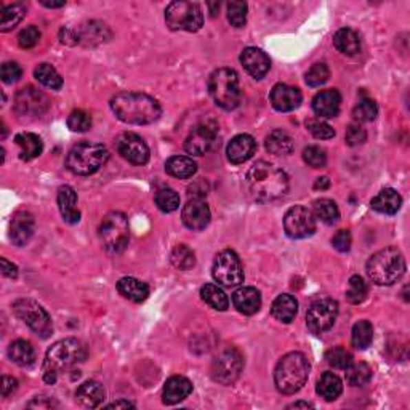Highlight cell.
<instances>
[{
	"label": "cell",
	"instance_id": "6da1fadb",
	"mask_svg": "<svg viewBox=\"0 0 410 410\" xmlns=\"http://www.w3.org/2000/svg\"><path fill=\"white\" fill-rule=\"evenodd\" d=\"M246 184L248 194L257 202H272L289 191V177L276 165L260 160L247 172Z\"/></svg>",
	"mask_w": 410,
	"mask_h": 410
},
{
	"label": "cell",
	"instance_id": "7a4b0ae2",
	"mask_svg": "<svg viewBox=\"0 0 410 410\" xmlns=\"http://www.w3.org/2000/svg\"><path fill=\"white\" fill-rule=\"evenodd\" d=\"M111 109L117 119L131 125L153 124L162 112L159 102L153 96L135 91H122L112 96Z\"/></svg>",
	"mask_w": 410,
	"mask_h": 410
},
{
	"label": "cell",
	"instance_id": "3957f363",
	"mask_svg": "<svg viewBox=\"0 0 410 410\" xmlns=\"http://www.w3.org/2000/svg\"><path fill=\"white\" fill-rule=\"evenodd\" d=\"M87 358V348L80 340L65 338L56 341L47 351L43 360V382L53 385L63 372L74 367Z\"/></svg>",
	"mask_w": 410,
	"mask_h": 410
},
{
	"label": "cell",
	"instance_id": "277c9868",
	"mask_svg": "<svg viewBox=\"0 0 410 410\" xmlns=\"http://www.w3.org/2000/svg\"><path fill=\"white\" fill-rule=\"evenodd\" d=\"M365 270L377 285H393L406 272V258L396 247L382 248L370 257Z\"/></svg>",
	"mask_w": 410,
	"mask_h": 410
},
{
	"label": "cell",
	"instance_id": "5b68a950",
	"mask_svg": "<svg viewBox=\"0 0 410 410\" xmlns=\"http://www.w3.org/2000/svg\"><path fill=\"white\" fill-rule=\"evenodd\" d=\"M310 360L303 353H289L276 365L274 383L282 394H295L310 377Z\"/></svg>",
	"mask_w": 410,
	"mask_h": 410
},
{
	"label": "cell",
	"instance_id": "8992f818",
	"mask_svg": "<svg viewBox=\"0 0 410 410\" xmlns=\"http://www.w3.org/2000/svg\"><path fill=\"white\" fill-rule=\"evenodd\" d=\"M109 159V151L100 143H90L82 141L76 144L66 158V167L69 172L80 177H89L98 172V170Z\"/></svg>",
	"mask_w": 410,
	"mask_h": 410
},
{
	"label": "cell",
	"instance_id": "52a82bcc",
	"mask_svg": "<svg viewBox=\"0 0 410 410\" xmlns=\"http://www.w3.org/2000/svg\"><path fill=\"white\" fill-rule=\"evenodd\" d=\"M208 91L217 106L226 111L236 109L241 102V87L236 71L229 67H219L213 71L208 79Z\"/></svg>",
	"mask_w": 410,
	"mask_h": 410
},
{
	"label": "cell",
	"instance_id": "ba28073f",
	"mask_svg": "<svg viewBox=\"0 0 410 410\" xmlns=\"http://www.w3.org/2000/svg\"><path fill=\"white\" fill-rule=\"evenodd\" d=\"M100 237L105 248L109 253H120L125 250L130 237L129 219L122 212H109L102 218L100 226Z\"/></svg>",
	"mask_w": 410,
	"mask_h": 410
},
{
	"label": "cell",
	"instance_id": "9c48e42d",
	"mask_svg": "<svg viewBox=\"0 0 410 410\" xmlns=\"http://www.w3.org/2000/svg\"><path fill=\"white\" fill-rule=\"evenodd\" d=\"M165 21L172 31L196 32L202 28L204 14L197 3L194 2H172L165 10Z\"/></svg>",
	"mask_w": 410,
	"mask_h": 410
},
{
	"label": "cell",
	"instance_id": "30bf717a",
	"mask_svg": "<svg viewBox=\"0 0 410 410\" xmlns=\"http://www.w3.org/2000/svg\"><path fill=\"white\" fill-rule=\"evenodd\" d=\"M13 312L32 332L42 338H48L53 332V324L48 312L31 299H19L13 303Z\"/></svg>",
	"mask_w": 410,
	"mask_h": 410
},
{
	"label": "cell",
	"instance_id": "8fae6325",
	"mask_svg": "<svg viewBox=\"0 0 410 410\" xmlns=\"http://www.w3.org/2000/svg\"><path fill=\"white\" fill-rule=\"evenodd\" d=\"M213 279L226 287H236L244 282V270L237 253L233 250L219 252L213 261Z\"/></svg>",
	"mask_w": 410,
	"mask_h": 410
},
{
	"label": "cell",
	"instance_id": "7c38bea8",
	"mask_svg": "<svg viewBox=\"0 0 410 410\" xmlns=\"http://www.w3.org/2000/svg\"><path fill=\"white\" fill-rule=\"evenodd\" d=\"M244 369L242 354L236 348L223 349L212 364V377L222 385H233Z\"/></svg>",
	"mask_w": 410,
	"mask_h": 410
},
{
	"label": "cell",
	"instance_id": "4fadbf2b",
	"mask_svg": "<svg viewBox=\"0 0 410 410\" xmlns=\"http://www.w3.org/2000/svg\"><path fill=\"white\" fill-rule=\"evenodd\" d=\"M338 316V303L332 299L317 300L308 308L306 325L312 334H324L335 324Z\"/></svg>",
	"mask_w": 410,
	"mask_h": 410
},
{
	"label": "cell",
	"instance_id": "5bb4252c",
	"mask_svg": "<svg viewBox=\"0 0 410 410\" xmlns=\"http://www.w3.org/2000/svg\"><path fill=\"white\" fill-rule=\"evenodd\" d=\"M284 229L292 239H306L316 231L314 213L303 205L292 207L284 217Z\"/></svg>",
	"mask_w": 410,
	"mask_h": 410
},
{
	"label": "cell",
	"instance_id": "9a60e30c",
	"mask_svg": "<svg viewBox=\"0 0 410 410\" xmlns=\"http://www.w3.org/2000/svg\"><path fill=\"white\" fill-rule=\"evenodd\" d=\"M116 148L119 154L125 160H129L133 165H144L149 160V148L144 143V140L136 133H122L116 140Z\"/></svg>",
	"mask_w": 410,
	"mask_h": 410
},
{
	"label": "cell",
	"instance_id": "2e32d148",
	"mask_svg": "<svg viewBox=\"0 0 410 410\" xmlns=\"http://www.w3.org/2000/svg\"><path fill=\"white\" fill-rule=\"evenodd\" d=\"M215 140H217V125L212 122H202L189 131L188 138L184 141V149L188 154L204 155L212 149Z\"/></svg>",
	"mask_w": 410,
	"mask_h": 410
},
{
	"label": "cell",
	"instance_id": "e0dca14e",
	"mask_svg": "<svg viewBox=\"0 0 410 410\" xmlns=\"http://www.w3.org/2000/svg\"><path fill=\"white\" fill-rule=\"evenodd\" d=\"M48 109L47 96L34 87H24L14 96V111L19 116H42Z\"/></svg>",
	"mask_w": 410,
	"mask_h": 410
},
{
	"label": "cell",
	"instance_id": "ac0fdd59",
	"mask_svg": "<svg viewBox=\"0 0 410 410\" xmlns=\"http://www.w3.org/2000/svg\"><path fill=\"white\" fill-rule=\"evenodd\" d=\"M34 228H36V222H34L32 213L26 210H18L10 222V239L14 246H26L34 236Z\"/></svg>",
	"mask_w": 410,
	"mask_h": 410
},
{
	"label": "cell",
	"instance_id": "d6986e66",
	"mask_svg": "<svg viewBox=\"0 0 410 410\" xmlns=\"http://www.w3.org/2000/svg\"><path fill=\"white\" fill-rule=\"evenodd\" d=\"M182 218L184 226L193 231H202L210 223V208L202 199L194 197L183 207Z\"/></svg>",
	"mask_w": 410,
	"mask_h": 410
},
{
	"label": "cell",
	"instance_id": "ffe728a7",
	"mask_svg": "<svg viewBox=\"0 0 410 410\" xmlns=\"http://www.w3.org/2000/svg\"><path fill=\"white\" fill-rule=\"evenodd\" d=\"M271 105L279 112H290L296 109L301 105V91L296 87H290L285 84H277L272 87L270 95Z\"/></svg>",
	"mask_w": 410,
	"mask_h": 410
},
{
	"label": "cell",
	"instance_id": "44dd1931",
	"mask_svg": "<svg viewBox=\"0 0 410 410\" xmlns=\"http://www.w3.org/2000/svg\"><path fill=\"white\" fill-rule=\"evenodd\" d=\"M241 63L244 69H246L253 79H261V77H265L266 72L270 71L271 67L270 56H268L265 52H261L260 48L255 47H248L242 52Z\"/></svg>",
	"mask_w": 410,
	"mask_h": 410
},
{
	"label": "cell",
	"instance_id": "7402d4cb",
	"mask_svg": "<svg viewBox=\"0 0 410 410\" xmlns=\"http://www.w3.org/2000/svg\"><path fill=\"white\" fill-rule=\"evenodd\" d=\"M257 151V141L250 135H237L229 141L226 148L228 160L231 164H244L255 154Z\"/></svg>",
	"mask_w": 410,
	"mask_h": 410
},
{
	"label": "cell",
	"instance_id": "603a6c76",
	"mask_svg": "<svg viewBox=\"0 0 410 410\" xmlns=\"http://www.w3.org/2000/svg\"><path fill=\"white\" fill-rule=\"evenodd\" d=\"M191 393H193V383L189 382L186 377L175 375V377H170L164 385L162 401L164 404H167V406H173V404L184 401V399H186Z\"/></svg>",
	"mask_w": 410,
	"mask_h": 410
},
{
	"label": "cell",
	"instance_id": "cb8c5ba5",
	"mask_svg": "<svg viewBox=\"0 0 410 410\" xmlns=\"http://www.w3.org/2000/svg\"><path fill=\"white\" fill-rule=\"evenodd\" d=\"M340 106L341 96L334 89L319 91L312 100V111L319 117H324V119H332V117L338 116Z\"/></svg>",
	"mask_w": 410,
	"mask_h": 410
},
{
	"label": "cell",
	"instance_id": "d4e9b609",
	"mask_svg": "<svg viewBox=\"0 0 410 410\" xmlns=\"http://www.w3.org/2000/svg\"><path fill=\"white\" fill-rule=\"evenodd\" d=\"M234 308L246 316H252L260 311L261 294L255 287H241L233 294Z\"/></svg>",
	"mask_w": 410,
	"mask_h": 410
},
{
	"label": "cell",
	"instance_id": "484cf974",
	"mask_svg": "<svg viewBox=\"0 0 410 410\" xmlns=\"http://www.w3.org/2000/svg\"><path fill=\"white\" fill-rule=\"evenodd\" d=\"M58 207H60L61 217L66 223L76 224L80 222V212L77 208V194L71 186H61L58 189Z\"/></svg>",
	"mask_w": 410,
	"mask_h": 410
},
{
	"label": "cell",
	"instance_id": "4316f807",
	"mask_svg": "<svg viewBox=\"0 0 410 410\" xmlns=\"http://www.w3.org/2000/svg\"><path fill=\"white\" fill-rule=\"evenodd\" d=\"M105 398V388H102L98 382H94V380L82 383L79 389L76 391V401L79 402L82 407L87 409H95L101 406Z\"/></svg>",
	"mask_w": 410,
	"mask_h": 410
},
{
	"label": "cell",
	"instance_id": "83f0119b",
	"mask_svg": "<svg viewBox=\"0 0 410 410\" xmlns=\"http://www.w3.org/2000/svg\"><path fill=\"white\" fill-rule=\"evenodd\" d=\"M402 205V197L399 196V193L393 188H385L380 191L377 196L372 199L370 202V207H372L375 212L383 213V215H394L399 212Z\"/></svg>",
	"mask_w": 410,
	"mask_h": 410
},
{
	"label": "cell",
	"instance_id": "f1b7e54d",
	"mask_svg": "<svg viewBox=\"0 0 410 410\" xmlns=\"http://www.w3.org/2000/svg\"><path fill=\"white\" fill-rule=\"evenodd\" d=\"M117 290L124 299L141 303L149 296V287L146 282L135 279V277H124L117 282Z\"/></svg>",
	"mask_w": 410,
	"mask_h": 410
},
{
	"label": "cell",
	"instance_id": "f546056e",
	"mask_svg": "<svg viewBox=\"0 0 410 410\" xmlns=\"http://www.w3.org/2000/svg\"><path fill=\"white\" fill-rule=\"evenodd\" d=\"M271 312L279 322L290 324L295 319L296 312H299V303H296V300L292 295L282 294L272 301Z\"/></svg>",
	"mask_w": 410,
	"mask_h": 410
},
{
	"label": "cell",
	"instance_id": "4dcf8cb0",
	"mask_svg": "<svg viewBox=\"0 0 410 410\" xmlns=\"http://www.w3.org/2000/svg\"><path fill=\"white\" fill-rule=\"evenodd\" d=\"M316 391L325 401H335V399H338L341 391H343V383H341L338 375H335L334 372H325L317 380Z\"/></svg>",
	"mask_w": 410,
	"mask_h": 410
},
{
	"label": "cell",
	"instance_id": "1f68e13d",
	"mask_svg": "<svg viewBox=\"0 0 410 410\" xmlns=\"http://www.w3.org/2000/svg\"><path fill=\"white\" fill-rule=\"evenodd\" d=\"M334 45L336 50L343 53V55L353 56V55H358L360 52V39L353 29L343 28L335 32Z\"/></svg>",
	"mask_w": 410,
	"mask_h": 410
},
{
	"label": "cell",
	"instance_id": "d6a6232c",
	"mask_svg": "<svg viewBox=\"0 0 410 410\" xmlns=\"http://www.w3.org/2000/svg\"><path fill=\"white\" fill-rule=\"evenodd\" d=\"M197 170V164L186 155H173L165 162V172L175 178H191Z\"/></svg>",
	"mask_w": 410,
	"mask_h": 410
},
{
	"label": "cell",
	"instance_id": "836d02e7",
	"mask_svg": "<svg viewBox=\"0 0 410 410\" xmlns=\"http://www.w3.org/2000/svg\"><path fill=\"white\" fill-rule=\"evenodd\" d=\"M266 149L274 155H287L294 151V140L284 130H274L266 136Z\"/></svg>",
	"mask_w": 410,
	"mask_h": 410
},
{
	"label": "cell",
	"instance_id": "e575fe53",
	"mask_svg": "<svg viewBox=\"0 0 410 410\" xmlns=\"http://www.w3.org/2000/svg\"><path fill=\"white\" fill-rule=\"evenodd\" d=\"M14 141H17V144L21 148L19 158L23 160H32L42 154V140L41 136H37L36 133H19L14 136Z\"/></svg>",
	"mask_w": 410,
	"mask_h": 410
},
{
	"label": "cell",
	"instance_id": "d590c367",
	"mask_svg": "<svg viewBox=\"0 0 410 410\" xmlns=\"http://www.w3.org/2000/svg\"><path fill=\"white\" fill-rule=\"evenodd\" d=\"M8 358L14 364L21 365V367H28V365L34 364V360H36V351H34V346L29 341L17 340L8 346Z\"/></svg>",
	"mask_w": 410,
	"mask_h": 410
},
{
	"label": "cell",
	"instance_id": "8d00e7d4",
	"mask_svg": "<svg viewBox=\"0 0 410 410\" xmlns=\"http://www.w3.org/2000/svg\"><path fill=\"white\" fill-rule=\"evenodd\" d=\"M201 296L205 303H207L208 306H212L213 310H217V311L228 310L229 300H228V295L224 294L222 287H218L215 284H205L201 289Z\"/></svg>",
	"mask_w": 410,
	"mask_h": 410
},
{
	"label": "cell",
	"instance_id": "74e56055",
	"mask_svg": "<svg viewBox=\"0 0 410 410\" xmlns=\"http://www.w3.org/2000/svg\"><path fill=\"white\" fill-rule=\"evenodd\" d=\"M374 340V327L369 321H359L353 327L351 343L356 349H367Z\"/></svg>",
	"mask_w": 410,
	"mask_h": 410
},
{
	"label": "cell",
	"instance_id": "f35d334b",
	"mask_svg": "<svg viewBox=\"0 0 410 410\" xmlns=\"http://www.w3.org/2000/svg\"><path fill=\"white\" fill-rule=\"evenodd\" d=\"M34 76H36V79L41 82L42 85H45L52 90H60L63 87L61 76L58 74V71L55 69V67H53L52 65H48V63H42V65H39L36 67V71H34Z\"/></svg>",
	"mask_w": 410,
	"mask_h": 410
},
{
	"label": "cell",
	"instance_id": "ab89813d",
	"mask_svg": "<svg viewBox=\"0 0 410 410\" xmlns=\"http://www.w3.org/2000/svg\"><path fill=\"white\" fill-rule=\"evenodd\" d=\"M26 14V7L23 3H12L2 7V19H0V31L7 32L21 21Z\"/></svg>",
	"mask_w": 410,
	"mask_h": 410
},
{
	"label": "cell",
	"instance_id": "60d3db41",
	"mask_svg": "<svg viewBox=\"0 0 410 410\" xmlns=\"http://www.w3.org/2000/svg\"><path fill=\"white\" fill-rule=\"evenodd\" d=\"M314 215L325 224H334L338 222L340 210L332 199H317L314 202Z\"/></svg>",
	"mask_w": 410,
	"mask_h": 410
},
{
	"label": "cell",
	"instance_id": "b9f144b4",
	"mask_svg": "<svg viewBox=\"0 0 410 410\" xmlns=\"http://www.w3.org/2000/svg\"><path fill=\"white\" fill-rule=\"evenodd\" d=\"M370 378H372V367H370L369 364H351L349 367L346 369V382H348L351 387H363V385L370 382Z\"/></svg>",
	"mask_w": 410,
	"mask_h": 410
},
{
	"label": "cell",
	"instance_id": "7bdbcfd3",
	"mask_svg": "<svg viewBox=\"0 0 410 410\" xmlns=\"http://www.w3.org/2000/svg\"><path fill=\"white\" fill-rule=\"evenodd\" d=\"M170 260H172V265L177 268V270L188 271L196 265V257H194V252L191 248L184 246V244H180L172 250V255H170Z\"/></svg>",
	"mask_w": 410,
	"mask_h": 410
},
{
	"label": "cell",
	"instance_id": "ee69618b",
	"mask_svg": "<svg viewBox=\"0 0 410 410\" xmlns=\"http://www.w3.org/2000/svg\"><path fill=\"white\" fill-rule=\"evenodd\" d=\"M155 205L160 212L164 213H172L180 207V196L177 191H173L172 188H162L155 193Z\"/></svg>",
	"mask_w": 410,
	"mask_h": 410
},
{
	"label": "cell",
	"instance_id": "f6af8a7d",
	"mask_svg": "<svg viewBox=\"0 0 410 410\" xmlns=\"http://www.w3.org/2000/svg\"><path fill=\"white\" fill-rule=\"evenodd\" d=\"M325 359L327 364L334 369H340V370H346L353 364V354L349 351H346L341 346H335V348L329 349L325 353Z\"/></svg>",
	"mask_w": 410,
	"mask_h": 410
},
{
	"label": "cell",
	"instance_id": "bcb514c9",
	"mask_svg": "<svg viewBox=\"0 0 410 410\" xmlns=\"http://www.w3.org/2000/svg\"><path fill=\"white\" fill-rule=\"evenodd\" d=\"M367 296V284L360 276H353L349 279L348 290H346V299H348L353 305L363 303Z\"/></svg>",
	"mask_w": 410,
	"mask_h": 410
},
{
	"label": "cell",
	"instance_id": "7dc6e473",
	"mask_svg": "<svg viewBox=\"0 0 410 410\" xmlns=\"http://www.w3.org/2000/svg\"><path fill=\"white\" fill-rule=\"evenodd\" d=\"M378 114L377 102L370 98L360 100L353 109V117L358 122H372Z\"/></svg>",
	"mask_w": 410,
	"mask_h": 410
},
{
	"label": "cell",
	"instance_id": "c3c4849f",
	"mask_svg": "<svg viewBox=\"0 0 410 410\" xmlns=\"http://www.w3.org/2000/svg\"><path fill=\"white\" fill-rule=\"evenodd\" d=\"M330 77V71L325 63H316L314 66L310 67L306 72V84L310 87H321L324 85Z\"/></svg>",
	"mask_w": 410,
	"mask_h": 410
},
{
	"label": "cell",
	"instance_id": "681fc988",
	"mask_svg": "<svg viewBox=\"0 0 410 410\" xmlns=\"http://www.w3.org/2000/svg\"><path fill=\"white\" fill-rule=\"evenodd\" d=\"M67 127L77 133H85L91 129V117L85 111H72L67 117Z\"/></svg>",
	"mask_w": 410,
	"mask_h": 410
},
{
	"label": "cell",
	"instance_id": "f907efd6",
	"mask_svg": "<svg viewBox=\"0 0 410 410\" xmlns=\"http://www.w3.org/2000/svg\"><path fill=\"white\" fill-rule=\"evenodd\" d=\"M228 19L234 28H242L247 23V3L229 2L228 3Z\"/></svg>",
	"mask_w": 410,
	"mask_h": 410
},
{
	"label": "cell",
	"instance_id": "816d5d0a",
	"mask_svg": "<svg viewBox=\"0 0 410 410\" xmlns=\"http://www.w3.org/2000/svg\"><path fill=\"white\" fill-rule=\"evenodd\" d=\"M303 159L305 162L312 169H322L327 164V154L325 151L319 146H308L303 149Z\"/></svg>",
	"mask_w": 410,
	"mask_h": 410
},
{
	"label": "cell",
	"instance_id": "f5cc1de1",
	"mask_svg": "<svg viewBox=\"0 0 410 410\" xmlns=\"http://www.w3.org/2000/svg\"><path fill=\"white\" fill-rule=\"evenodd\" d=\"M306 129L310 130V133L314 138L319 140H330L335 136V130L327 122H322L321 119H310L306 122Z\"/></svg>",
	"mask_w": 410,
	"mask_h": 410
},
{
	"label": "cell",
	"instance_id": "db71d44e",
	"mask_svg": "<svg viewBox=\"0 0 410 410\" xmlns=\"http://www.w3.org/2000/svg\"><path fill=\"white\" fill-rule=\"evenodd\" d=\"M39 39H41V32L36 26H28L24 28L18 36V43L21 48H32L37 45Z\"/></svg>",
	"mask_w": 410,
	"mask_h": 410
},
{
	"label": "cell",
	"instance_id": "11a10c76",
	"mask_svg": "<svg viewBox=\"0 0 410 410\" xmlns=\"http://www.w3.org/2000/svg\"><path fill=\"white\" fill-rule=\"evenodd\" d=\"M345 140L348 146H359L367 140V131H365L359 124H351L348 129H346Z\"/></svg>",
	"mask_w": 410,
	"mask_h": 410
},
{
	"label": "cell",
	"instance_id": "9f6ffc18",
	"mask_svg": "<svg viewBox=\"0 0 410 410\" xmlns=\"http://www.w3.org/2000/svg\"><path fill=\"white\" fill-rule=\"evenodd\" d=\"M0 74H2V80L5 82V84H13V82L19 80V77L23 76V69L18 63L7 61L2 65V71H0Z\"/></svg>",
	"mask_w": 410,
	"mask_h": 410
},
{
	"label": "cell",
	"instance_id": "6f0895ef",
	"mask_svg": "<svg viewBox=\"0 0 410 410\" xmlns=\"http://www.w3.org/2000/svg\"><path fill=\"white\" fill-rule=\"evenodd\" d=\"M351 242H353V239H351V233L348 229H340V231H336L335 236L332 237V246H334L335 250L341 253L349 250Z\"/></svg>",
	"mask_w": 410,
	"mask_h": 410
},
{
	"label": "cell",
	"instance_id": "680465c9",
	"mask_svg": "<svg viewBox=\"0 0 410 410\" xmlns=\"http://www.w3.org/2000/svg\"><path fill=\"white\" fill-rule=\"evenodd\" d=\"M17 388H18L17 378L8 377V375H3V378H2V396L8 398L10 394H12Z\"/></svg>",
	"mask_w": 410,
	"mask_h": 410
},
{
	"label": "cell",
	"instance_id": "91938a15",
	"mask_svg": "<svg viewBox=\"0 0 410 410\" xmlns=\"http://www.w3.org/2000/svg\"><path fill=\"white\" fill-rule=\"evenodd\" d=\"M2 272L3 276L10 277V279H17L18 277V268L13 263H10L7 258H2Z\"/></svg>",
	"mask_w": 410,
	"mask_h": 410
},
{
	"label": "cell",
	"instance_id": "94428289",
	"mask_svg": "<svg viewBox=\"0 0 410 410\" xmlns=\"http://www.w3.org/2000/svg\"><path fill=\"white\" fill-rule=\"evenodd\" d=\"M45 396H37L36 399H34V401H31L28 404V407H39V409H50V407H53V406H56L55 402L53 401H48V402H45Z\"/></svg>",
	"mask_w": 410,
	"mask_h": 410
},
{
	"label": "cell",
	"instance_id": "6125c7cd",
	"mask_svg": "<svg viewBox=\"0 0 410 410\" xmlns=\"http://www.w3.org/2000/svg\"><path fill=\"white\" fill-rule=\"evenodd\" d=\"M106 407L107 409H129V407H135V406L129 401H116L112 404H107Z\"/></svg>",
	"mask_w": 410,
	"mask_h": 410
},
{
	"label": "cell",
	"instance_id": "be15d7a7",
	"mask_svg": "<svg viewBox=\"0 0 410 410\" xmlns=\"http://www.w3.org/2000/svg\"><path fill=\"white\" fill-rule=\"evenodd\" d=\"M316 188L317 189H325V188H329V178H319L317 180V183H316Z\"/></svg>",
	"mask_w": 410,
	"mask_h": 410
},
{
	"label": "cell",
	"instance_id": "e7e4bbea",
	"mask_svg": "<svg viewBox=\"0 0 410 410\" xmlns=\"http://www.w3.org/2000/svg\"><path fill=\"white\" fill-rule=\"evenodd\" d=\"M300 407H305V409H308V407H314L312 406V404H310V402H294V404H290L289 407L287 409H300Z\"/></svg>",
	"mask_w": 410,
	"mask_h": 410
},
{
	"label": "cell",
	"instance_id": "03108f58",
	"mask_svg": "<svg viewBox=\"0 0 410 410\" xmlns=\"http://www.w3.org/2000/svg\"><path fill=\"white\" fill-rule=\"evenodd\" d=\"M42 5L47 8H60L65 7V2H42Z\"/></svg>",
	"mask_w": 410,
	"mask_h": 410
}]
</instances>
